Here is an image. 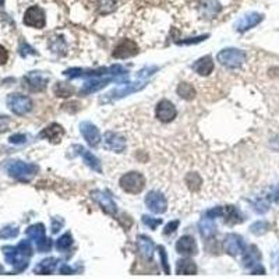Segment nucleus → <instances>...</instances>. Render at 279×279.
Returning <instances> with one entry per match:
<instances>
[{
    "mask_svg": "<svg viewBox=\"0 0 279 279\" xmlns=\"http://www.w3.org/2000/svg\"><path fill=\"white\" fill-rule=\"evenodd\" d=\"M155 71H158L156 66H145L144 69H141L139 71V76H137L136 81H133V83H127V81L122 83L115 90L111 91L109 94H106V97L102 98L101 101L102 102H111V101H116V99H120V98L126 97V95H130L133 92L141 91L148 83V78L152 76Z\"/></svg>",
    "mask_w": 279,
    "mask_h": 279,
    "instance_id": "obj_1",
    "label": "nucleus"
},
{
    "mask_svg": "<svg viewBox=\"0 0 279 279\" xmlns=\"http://www.w3.org/2000/svg\"><path fill=\"white\" fill-rule=\"evenodd\" d=\"M3 256L7 264H10L15 272L24 271L28 267L29 258L32 256V246L29 240H22L17 246H4Z\"/></svg>",
    "mask_w": 279,
    "mask_h": 279,
    "instance_id": "obj_2",
    "label": "nucleus"
},
{
    "mask_svg": "<svg viewBox=\"0 0 279 279\" xmlns=\"http://www.w3.org/2000/svg\"><path fill=\"white\" fill-rule=\"evenodd\" d=\"M127 73L126 69L120 64H116V66H111V67H99V69H78V67H74V69H69L66 70L63 74L69 78H97V77H119L122 74Z\"/></svg>",
    "mask_w": 279,
    "mask_h": 279,
    "instance_id": "obj_3",
    "label": "nucleus"
},
{
    "mask_svg": "<svg viewBox=\"0 0 279 279\" xmlns=\"http://www.w3.org/2000/svg\"><path fill=\"white\" fill-rule=\"evenodd\" d=\"M7 172L11 177L17 179L18 181L28 183L35 177V174L38 172V166L34 163L22 162V160H14L7 166Z\"/></svg>",
    "mask_w": 279,
    "mask_h": 279,
    "instance_id": "obj_4",
    "label": "nucleus"
},
{
    "mask_svg": "<svg viewBox=\"0 0 279 279\" xmlns=\"http://www.w3.org/2000/svg\"><path fill=\"white\" fill-rule=\"evenodd\" d=\"M247 59L246 52L242 49H222L218 55H216V60L221 63L225 67H229V69H237L240 67Z\"/></svg>",
    "mask_w": 279,
    "mask_h": 279,
    "instance_id": "obj_5",
    "label": "nucleus"
},
{
    "mask_svg": "<svg viewBox=\"0 0 279 279\" xmlns=\"http://www.w3.org/2000/svg\"><path fill=\"white\" fill-rule=\"evenodd\" d=\"M122 190L129 194H139L145 187V177L140 172H129L123 174L119 180Z\"/></svg>",
    "mask_w": 279,
    "mask_h": 279,
    "instance_id": "obj_6",
    "label": "nucleus"
},
{
    "mask_svg": "<svg viewBox=\"0 0 279 279\" xmlns=\"http://www.w3.org/2000/svg\"><path fill=\"white\" fill-rule=\"evenodd\" d=\"M27 236L34 240L35 246H36V250L39 253H46L52 249V240L46 237L45 233V226L42 223H35L31 225L27 229Z\"/></svg>",
    "mask_w": 279,
    "mask_h": 279,
    "instance_id": "obj_7",
    "label": "nucleus"
},
{
    "mask_svg": "<svg viewBox=\"0 0 279 279\" xmlns=\"http://www.w3.org/2000/svg\"><path fill=\"white\" fill-rule=\"evenodd\" d=\"M260 260H261V253L258 251L257 247L256 246H249V247L246 246V249L243 251V264L254 275L265 274L263 265L260 264Z\"/></svg>",
    "mask_w": 279,
    "mask_h": 279,
    "instance_id": "obj_8",
    "label": "nucleus"
},
{
    "mask_svg": "<svg viewBox=\"0 0 279 279\" xmlns=\"http://www.w3.org/2000/svg\"><path fill=\"white\" fill-rule=\"evenodd\" d=\"M7 106L8 109L18 115V116H22V115H27L28 112L32 111V101L29 99L25 95H21V94H11L7 97Z\"/></svg>",
    "mask_w": 279,
    "mask_h": 279,
    "instance_id": "obj_9",
    "label": "nucleus"
},
{
    "mask_svg": "<svg viewBox=\"0 0 279 279\" xmlns=\"http://www.w3.org/2000/svg\"><path fill=\"white\" fill-rule=\"evenodd\" d=\"M91 197L98 202V205L104 209V212H106L108 215L115 216L118 214V205H116V202L113 201L109 191H106V190H94L91 193Z\"/></svg>",
    "mask_w": 279,
    "mask_h": 279,
    "instance_id": "obj_10",
    "label": "nucleus"
},
{
    "mask_svg": "<svg viewBox=\"0 0 279 279\" xmlns=\"http://www.w3.org/2000/svg\"><path fill=\"white\" fill-rule=\"evenodd\" d=\"M145 205L153 214H163L167 209V201L165 195L159 191H149L145 197Z\"/></svg>",
    "mask_w": 279,
    "mask_h": 279,
    "instance_id": "obj_11",
    "label": "nucleus"
},
{
    "mask_svg": "<svg viewBox=\"0 0 279 279\" xmlns=\"http://www.w3.org/2000/svg\"><path fill=\"white\" fill-rule=\"evenodd\" d=\"M24 24L28 27L43 28L46 24L45 11L39 6H31L24 14Z\"/></svg>",
    "mask_w": 279,
    "mask_h": 279,
    "instance_id": "obj_12",
    "label": "nucleus"
},
{
    "mask_svg": "<svg viewBox=\"0 0 279 279\" xmlns=\"http://www.w3.org/2000/svg\"><path fill=\"white\" fill-rule=\"evenodd\" d=\"M155 115L156 119L162 122V123H169L172 122L176 115H177V109L170 101L167 99H162L159 104L156 105V109H155Z\"/></svg>",
    "mask_w": 279,
    "mask_h": 279,
    "instance_id": "obj_13",
    "label": "nucleus"
},
{
    "mask_svg": "<svg viewBox=\"0 0 279 279\" xmlns=\"http://www.w3.org/2000/svg\"><path fill=\"white\" fill-rule=\"evenodd\" d=\"M223 247H225V251L229 256H237V254H243L244 249H246V243H244L243 237L240 235L229 233L228 236L225 237Z\"/></svg>",
    "mask_w": 279,
    "mask_h": 279,
    "instance_id": "obj_14",
    "label": "nucleus"
},
{
    "mask_svg": "<svg viewBox=\"0 0 279 279\" xmlns=\"http://www.w3.org/2000/svg\"><path fill=\"white\" fill-rule=\"evenodd\" d=\"M139 53V45L132 39H123L116 45V48L113 49V57L115 59H126V57H132V56Z\"/></svg>",
    "mask_w": 279,
    "mask_h": 279,
    "instance_id": "obj_15",
    "label": "nucleus"
},
{
    "mask_svg": "<svg viewBox=\"0 0 279 279\" xmlns=\"http://www.w3.org/2000/svg\"><path fill=\"white\" fill-rule=\"evenodd\" d=\"M80 132L83 134L84 140L88 142L90 146H98L101 142V133L98 130V127L91 122H83L80 125Z\"/></svg>",
    "mask_w": 279,
    "mask_h": 279,
    "instance_id": "obj_16",
    "label": "nucleus"
},
{
    "mask_svg": "<svg viewBox=\"0 0 279 279\" xmlns=\"http://www.w3.org/2000/svg\"><path fill=\"white\" fill-rule=\"evenodd\" d=\"M24 81L31 91H43L48 85L49 77L42 74L41 71H31L24 77Z\"/></svg>",
    "mask_w": 279,
    "mask_h": 279,
    "instance_id": "obj_17",
    "label": "nucleus"
},
{
    "mask_svg": "<svg viewBox=\"0 0 279 279\" xmlns=\"http://www.w3.org/2000/svg\"><path fill=\"white\" fill-rule=\"evenodd\" d=\"M105 145L108 149H111L113 152H123L126 149V140L123 136H120L115 132H106L104 136Z\"/></svg>",
    "mask_w": 279,
    "mask_h": 279,
    "instance_id": "obj_18",
    "label": "nucleus"
},
{
    "mask_svg": "<svg viewBox=\"0 0 279 279\" xmlns=\"http://www.w3.org/2000/svg\"><path fill=\"white\" fill-rule=\"evenodd\" d=\"M115 80H118V78H116V77H105L104 80H102L101 77L92 78L91 81H87V83L84 84L83 88L80 90V94H81V95H90L92 92H97V91L102 90L104 87H106L108 84L115 81Z\"/></svg>",
    "mask_w": 279,
    "mask_h": 279,
    "instance_id": "obj_19",
    "label": "nucleus"
},
{
    "mask_svg": "<svg viewBox=\"0 0 279 279\" xmlns=\"http://www.w3.org/2000/svg\"><path fill=\"white\" fill-rule=\"evenodd\" d=\"M76 152L83 158V160L85 162V165L88 167H91L92 170H95L97 173H102V166H101V160L98 159L97 156L92 152H90L87 148H84L81 145H74Z\"/></svg>",
    "mask_w": 279,
    "mask_h": 279,
    "instance_id": "obj_20",
    "label": "nucleus"
},
{
    "mask_svg": "<svg viewBox=\"0 0 279 279\" xmlns=\"http://www.w3.org/2000/svg\"><path fill=\"white\" fill-rule=\"evenodd\" d=\"M264 18V15L260 13H249L243 15L240 20L236 22V29L239 32H246L251 28H254L256 25H258Z\"/></svg>",
    "mask_w": 279,
    "mask_h": 279,
    "instance_id": "obj_21",
    "label": "nucleus"
},
{
    "mask_svg": "<svg viewBox=\"0 0 279 279\" xmlns=\"http://www.w3.org/2000/svg\"><path fill=\"white\" fill-rule=\"evenodd\" d=\"M39 136H41L42 139L49 140L53 144H57V142L62 141L63 136H64V129L60 125H57V123H52L48 127H45Z\"/></svg>",
    "mask_w": 279,
    "mask_h": 279,
    "instance_id": "obj_22",
    "label": "nucleus"
},
{
    "mask_svg": "<svg viewBox=\"0 0 279 279\" xmlns=\"http://www.w3.org/2000/svg\"><path fill=\"white\" fill-rule=\"evenodd\" d=\"M176 250L181 256H195L197 254V244L191 236H183L176 243Z\"/></svg>",
    "mask_w": 279,
    "mask_h": 279,
    "instance_id": "obj_23",
    "label": "nucleus"
},
{
    "mask_svg": "<svg viewBox=\"0 0 279 279\" xmlns=\"http://www.w3.org/2000/svg\"><path fill=\"white\" fill-rule=\"evenodd\" d=\"M137 249H139V253L142 257L152 258L153 251H155V244L148 236L140 235L137 237Z\"/></svg>",
    "mask_w": 279,
    "mask_h": 279,
    "instance_id": "obj_24",
    "label": "nucleus"
},
{
    "mask_svg": "<svg viewBox=\"0 0 279 279\" xmlns=\"http://www.w3.org/2000/svg\"><path fill=\"white\" fill-rule=\"evenodd\" d=\"M197 74L200 76H209L212 71H214V62H212V57L211 56H204L201 59H198L197 62L191 66Z\"/></svg>",
    "mask_w": 279,
    "mask_h": 279,
    "instance_id": "obj_25",
    "label": "nucleus"
},
{
    "mask_svg": "<svg viewBox=\"0 0 279 279\" xmlns=\"http://www.w3.org/2000/svg\"><path fill=\"white\" fill-rule=\"evenodd\" d=\"M222 218L223 221L229 223V225H236V223L243 222V215L240 214V211L235 208V207H232V205L223 207Z\"/></svg>",
    "mask_w": 279,
    "mask_h": 279,
    "instance_id": "obj_26",
    "label": "nucleus"
},
{
    "mask_svg": "<svg viewBox=\"0 0 279 279\" xmlns=\"http://www.w3.org/2000/svg\"><path fill=\"white\" fill-rule=\"evenodd\" d=\"M56 267H57V260L53 257H49L42 260L41 263L34 268V272L39 274V275H49V274L55 271Z\"/></svg>",
    "mask_w": 279,
    "mask_h": 279,
    "instance_id": "obj_27",
    "label": "nucleus"
},
{
    "mask_svg": "<svg viewBox=\"0 0 279 279\" xmlns=\"http://www.w3.org/2000/svg\"><path fill=\"white\" fill-rule=\"evenodd\" d=\"M176 272L179 275H194L197 274V265L191 260H179L176 264Z\"/></svg>",
    "mask_w": 279,
    "mask_h": 279,
    "instance_id": "obj_28",
    "label": "nucleus"
},
{
    "mask_svg": "<svg viewBox=\"0 0 279 279\" xmlns=\"http://www.w3.org/2000/svg\"><path fill=\"white\" fill-rule=\"evenodd\" d=\"M200 233L202 237H211L215 233V226H214V219H209L204 216L200 222Z\"/></svg>",
    "mask_w": 279,
    "mask_h": 279,
    "instance_id": "obj_29",
    "label": "nucleus"
},
{
    "mask_svg": "<svg viewBox=\"0 0 279 279\" xmlns=\"http://www.w3.org/2000/svg\"><path fill=\"white\" fill-rule=\"evenodd\" d=\"M177 95L186 101H190L195 97V90L191 84L188 83H180L177 87Z\"/></svg>",
    "mask_w": 279,
    "mask_h": 279,
    "instance_id": "obj_30",
    "label": "nucleus"
},
{
    "mask_svg": "<svg viewBox=\"0 0 279 279\" xmlns=\"http://www.w3.org/2000/svg\"><path fill=\"white\" fill-rule=\"evenodd\" d=\"M71 244H73V236H71L70 232H66L64 235H62V236L57 239L56 247H57L59 251H66L71 247Z\"/></svg>",
    "mask_w": 279,
    "mask_h": 279,
    "instance_id": "obj_31",
    "label": "nucleus"
},
{
    "mask_svg": "<svg viewBox=\"0 0 279 279\" xmlns=\"http://www.w3.org/2000/svg\"><path fill=\"white\" fill-rule=\"evenodd\" d=\"M53 91H55L56 97H60V98H67L73 94V88H71L70 85H67V84H64V83L56 84Z\"/></svg>",
    "mask_w": 279,
    "mask_h": 279,
    "instance_id": "obj_32",
    "label": "nucleus"
},
{
    "mask_svg": "<svg viewBox=\"0 0 279 279\" xmlns=\"http://www.w3.org/2000/svg\"><path fill=\"white\" fill-rule=\"evenodd\" d=\"M98 7L101 13L108 14L116 8V1L115 0H98Z\"/></svg>",
    "mask_w": 279,
    "mask_h": 279,
    "instance_id": "obj_33",
    "label": "nucleus"
},
{
    "mask_svg": "<svg viewBox=\"0 0 279 279\" xmlns=\"http://www.w3.org/2000/svg\"><path fill=\"white\" fill-rule=\"evenodd\" d=\"M18 228L17 226H4L0 230V239H13V237L18 236Z\"/></svg>",
    "mask_w": 279,
    "mask_h": 279,
    "instance_id": "obj_34",
    "label": "nucleus"
},
{
    "mask_svg": "<svg viewBox=\"0 0 279 279\" xmlns=\"http://www.w3.org/2000/svg\"><path fill=\"white\" fill-rule=\"evenodd\" d=\"M268 228H270L268 222H265V221H258V222L251 225L250 229L254 235H264L265 232L268 230Z\"/></svg>",
    "mask_w": 279,
    "mask_h": 279,
    "instance_id": "obj_35",
    "label": "nucleus"
},
{
    "mask_svg": "<svg viewBox=\"0 0 279 279\" xmlns=\"http://www.w3.org/2000/svg\"><path fill=\"white\" fill-rule=\"evenodd\" d=\"M142 222H144V225L148 226L149 229L155 230L159 226L160 223H162V219H160V218H152V216L144 215L142 216Z\"/></svg>",
    "mask_w": 279,
    "mask_h": 279,
    "instance_id": "obj_36",
    "label": "nucleus"
},
{
    "mask_svg": "<svg viewBox=\"0 0 279 279\" xmlns=\"http://www.w3.org/2000/svg\"><path fill=\"white\" fill-rule=\"evenodd\" d=\"M159 256H160V263H162V267H163L165 274H170V268H169V264H167L166 251H165V247H163V246H159Z\"/></svg>",
    "mask_w": 279,
    "mask_h": 279,
    "instance_id": "obj_37",
    "label": "nucleus"
},
{
    "mask_svg": "<svg viewBox=\"0 0 279 279\" xmlns=\"http://www.w3.org/2000/svg\"><path fill=\"white\" fill-rule=\"evenodd\" d=\"M208 38V35H201L197 38H188V39H181V41H176L179 45H191V43H198V42L205 41Z\"/></svg>",
    "mask_w": 279,
    "mask_h": 279,
    "instance_id": "obj_38",
    "label": "nucleus"
},
{
    "mask_svg": "<svg viewBox=\"0 0 279 279\" xmlns=\"http://www.w3.org/2000/svg\"><path fill=\"white\" fill-rule=\"evenodd\" d=\"M20 55L22 56V57H27L28 55H36V52L28 45L27 42H22L20 46Z\"/></svg>",
    "mask_w": 279,
    "mask_h": 279,
    "instance_id": "obj_39",
    "label": "nucleus"
},
{
    "mask_svg": "<svg viewBox=\"0 0 279 279\" xmlns=\"http://www.w3.org/2000/svg\"><path fill=\"white\" fill-rule=\"evenodd\" d=\"M10 144H24L25 141H27V136L25 134H13L11 137H10Z\"/></svg>",
    "mask_w": 279,
    "mask_h": 279,
    "instance_id": "obj_40",
    "label": "nucleus"
},
{
    "mask_svg": "<svg viewBox=\"0 0 279 279\" xmlns=\"http://www.w3.org/2000/svg\"><path fill=\"white\" fill-rule=\"evenodd\" d=\"M63 223H64V221H63L62 218H53V219H52V232H53V233H57V232L60 230V228L63 226Z\"/></svg>",
    "mask_w": 279,
    "mask_h": 279,
    "instance_id": "obj_41",
    "label": "nucleus"
},
{
    "mask_svg": "<svg viewBox=\"0 0 279 279\" xmlns=\"http://www.w3.org/2000/svg\"><path fill=\"white\" fill-rule=\"evenodd\" d=\"M11 123V120L10 118H7V116H0V133L6 132L7 129H8V126Z\"/></svg>",
    "mask_w": 279,
    "mask_h": 279,
    "instance_id": "obj_42",
    "label": "nucleus"
},
{
    "mask_svg": "<svg viewBox=\"0 0 279 279\" xmlns=\"http://www.w3.org/2000/svg\"><path fill=\"white\" fill-rule=\"evenodd\" d=\"M177 226H179V221H173V222L167 223L166 226H165L163 233H165V235H170V233H173L174 230L177 229Z\"/></svg>",
    "mask_w": 279,
    "mask_h": 279,
    "instance_id": "obj_43",
    "label": "nucleus"
},
{
    "mask_svg": "<svg viewBox=\"0 0 279 279\" xmlns=\"http://www.w3.org/2000/svg\"><path fill=\"white\" fill-rule=\"evenodd\" d=\"M7 59H8V53H7V50L1 45H0V66L1 64H4L7 62Z\"/></svg>",
    "mask_w": 279,
    "mask_h": 279,
    "instance_id": "obj_44",
    "label": "nucleus"
},
{
    "mask_svg": "<svg viewBox=\"0 0 279 279\" xmlns=\"http://www.w3.org/2000/svg\"><path fill=\"white\" fill-rule=\"evenodd\" d=\"M60 272H62V274H64V275H67V274H73V272H74V270H73L71 267H69L67 264H63L62 267H60Z\"/></svg>",
    "mask_w": 279,
    "mask_h": 279,
    "instance_id": "obj_45",
    "label": "nucleus"
},
{
    "mask_svg": "<svg viewBox=\"0 0 279 279\" xmlns=\"http://www.w3.org/2000/svg\"><path fill=\"white\" fill-rule=\"evenodd\" d=\"M272 200L277 202V204H279V186L275 188V191H274V194H272Z\"/></svg>",
    "mask_w": 279,
    "mask_h": 279,
    "instance_id": "obj_46",
    "label": "nucleus"
},
{
    "mask_svg": "<svg viewBox=\"0 0 279 279\" xmlns=\"http://www.w3.org/2000/svg\"><path fill=\"white\" fill-rule=\"evenodd\" d=\"M3 4H4V0H0V7L3 6Z\"/></svg>",
    "mask_w": 279,
    "mask_h": 279,
    "instance_id": "obj_47",
    "label": "nucleus"
},
{
    "mask_svg": "<svg viewBox=\"0 0 279 279\" xmlns=\"http://www.w3.org/2000/svg\"><path fill=\"white\" fill-rule=\"evenodd\" d=\"M278 267H279V260H278Z\"/></svg>",
    "mask_w": 279,
    "mask_h": 279,
    "instance_id": "obj_48",
    "label": "nucleus"
}]
</instances>
